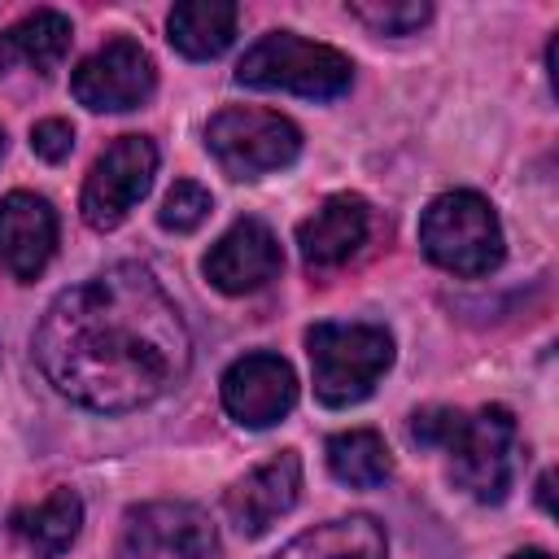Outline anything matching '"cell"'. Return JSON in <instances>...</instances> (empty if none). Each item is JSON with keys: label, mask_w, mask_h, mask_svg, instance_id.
Returning <instances> with one entry per match:
<instances>
[{"label": "cell", "mask_w": 559, "mask_h": 559, "mask_svg": "<svg viewBox=\"0 0 559 559\" xmlns=\"http://www.w3.org/2000/svg\"><path fill=\"white\" fill-rule=\"evenodd\" d=\"M35 362L87 411H140L192 362V336L170 293L140 262H118L52 297L35 328Z\"/></svg>", "instance_id": "obj_1"}, {"label": "cell", "mask_w": 559, "mask_h": 559, "mask_svg": "<svg viewBox=\"0 0 559 559\" xmlns=\"http://www.w3.org/2000/svg\"><path fill=\"white\" fill-rule=\"evenodd\" d=\"M306 354L319 402L354 406L393 367V336L380 323H314L306 332Z\"/></svg>", "instance_id": "obj_2"}, {"label": "cell", "mask_w": 559, "mask_h": 559, "mask_svg": "<svg viewBox=\"0 0 559 559\" xmlns=\"http://www.w3.org/2000/svg\"><path fill=\"white\" fill-rule=\"evenodd\" d=\"M236 83L258 92H293L306 100H332L354 83V66L328 44L301 39L293 31H271L236 66Z\"/></svg>", "instance_id": "obj_3"}, {"label": "cell", "mask_w": 559, "mask_h": 559, "mask_svg": "<svg viewBox=\"0 0 559 559\" xmlns=\"http://www.w3.org/2000/svg\"><path fill=\"white\" fill-rule=\"evenodd\" d=\"M419 245L441 271L489 275L502 262V223L480 192L454 188L428 201L419 218Z\"/></svg>", "instance_id": "obj_4"}, {"label": "cell", "mask_w": 559, "mask_h": 559, "mask_svg": "<svg viewBox=\"0 0 559 559\" xmlns=\"http://www.w3.org/2000/svg\"><path fill=\"white\" fill-rule=\"evenodd\" d=\"M450 454V476L476 502H502L515 472V419L507 406H480L472 415H454L450 437L441 441Z\"/></svg>", "instance_id": "obj_5"}, {"label": "cell", "mask_w": 559, "mask_h": 559, "mask_svg": "<svg viewBox=\"0 0 559 559\" xmlns=\"http://www.w3.org/2000/svg\"><path fill=\"white\" fill-rule=\"evenodd\" d=\"M205 148L231 179H262L271 170H284L301 153V131L275 114V109H249L231 105L218 109L205 127Z\"/></svg>", "instance_id": "obj_6"}, {"label": "cell", "mask_w": 559, "mask_h": 559, "mask_svg": "<svg viewBox=\"0 0 559 559\" xmlns=\"http://www.w3.org/2000/svg\"><path fill=\"white\" fill-rule=\"evenodd\" d=\"M157 175V144L148 135H118L87 170L79 210L96 231H114L153 188Z\"/></svg>", "instance_id": "obj_7"}, {"label": "cell", "mask_w": 559, "mask_h": 559, "mask_svg": "<svg viewBox=\"0 0 559 559\" xmlns=\"http://www.w3.org/2000/svg\"><path fill=\"white\" fill-rule=\"evenodd\" d=\"M157 87V70H153V57L118 35L109 39L105 48H96L87 61H79V70L70 74V92L79 105H87L92 114H122V109H135L153 96Z\"/></svg>", "instance_id": "obj_8"}, {"label": "cell", "mask_w": 559, "mask_h": 559, "mask_svg": "<svg viewBox=\"0 0 559 559\" xmlns=\"http://www.w3.org/2000/svg\"><path fill=\"white\" fill-rule=\"evenodd\" d=\"M284 266V253H280V240L275 231L262 223V218H236L205 253L201 271L205 280L227 293V297H245V293H258L266 288Z\"/></svg>", "instance_id": "obj_9"}, {"label": "cell", "mask_w": 559, "mask_h": 559, "mask_svg": "<svg viewBox=\"0 0 559 559\" xmlns=\"http://www.w3.org/2000/svg\"><path fill=\"white\" fill-rule=\"evenodd\" d=\"M223 406L245 428H271L297 406V376L280 354H245L223 371Z\"/></svg>", "instance_id": "obj_10"}, {"label": "cell", "mask_w": 559, "mask_h": 559, "mask_svg": "<svg viewBox=\"0 0 559 559\" xmlns=\"http://www.w3.org/2000/svg\"><path fill=\"white\" fill-rule=\"evenodd\" d=\"M297 493H301V459L297 450H280L227 489V520L245 537H262L280 515L297 507Z\"/></svg>", "instance_id": "obj_11"}, {"label": "cell", "mask_w": 559, "mask_h": 559, "mask_svg": "<svg viewBox=\"0 0 559 559\" xmlns=\"http://www.w3.org/2000/svg\"><path fill=\"white\" fill-rule=\"evenodd\" d=\"M57 249V210L35 192L0 197V266L13 280H35Z\"/></svg>", "instance_id": "obj_12"}, {"label": "cell", "mask_w": 559, "mask_h": 559, "mask_svg": "<svg viewBox=\"0 0 559 559\" xmlns=\"http://www.w3.org/2000/svg\"><path fill=\"white\" fill-rule=\"evenodd\" d=\"M127 537L148 555L166 550L175 559H210L218 550L214 524L192 502H144L127 515Z\"/></svg>", "instance_id": "obj_13"}, {"label": "cell", "mask_w": 559, "mask_h": 559, "mask_svg": "<svg viewBox=\"0 0 559 559\" xmlns=\"http://www.w3.org/2000/svg\"><path fill=\"white\" fill-rule=\"evenodd\" d=\"M367 227H371L367 201L358 192H336L297 227V249L310 266H341L362 249Z\"/></svg>", "instance_id": "obj_14"}, {"label": "cell", "mask_w": 559, "mask_h": 559, "mask_svg": "<svg viewBox=\"0 0 559 559\" xmlns=\"http://www.w3.org/2000/svg\"><path fill=\"white\" fill-rule=\"evenodd\" d=\"M236 17L240 13L231 0H183L166 17V39L183 57L210 61V57L227 52V44L236 39Z\"/></svg>", "instance_id": "obj_15"}, {"label": "cell", "mask_w": 559, "mask_h": 559, "mask_svg": "<svg viewBox=\"0 0 559 559\" xmlns=\"http://www.w3.org/2000/svg\"><path fill=\"white\" fill-rule=\"evenodd\" d=\"M66 52H70V17L57 9H35L0 35V70L31 66L48 74Z\"/></svg>", "instance_id": "obj_16"}, {"label": "cell", "mask_w": 559, "mask_h": 559, "mask_svg": "<svg viewBox=\"0 0 559 559\" xmlns=\"http://www.w3.org/2000/svg\"><path fill=\"white\" fill-rule=\"evenodd\" d=\"M275 559H384V528L371 515L328 520L310 533H297Z\"/></svg>", "instance_id": "obj_17"}, {"label": "cell", "mask_w": 559, "mask_h": 559, "mask_svg": "<svg viewBox=\"0 0 559 559\" xmlns=\"http://www.w3.org/2000/svg\"><path fill=\"white\" fill-rule=\"evenodd\" d=\"M83 528V502L74 489H52L39 507L17 515V537L39 555V559H57L74 546Z\"/></svg>", "instance_id": "obj_18"}, {"label": "cell", "mask_w": 559, "mask_h": 559, "mask_svg": "<svg viewBox=\"0 0 559 559\" xmlns=\"http://www.w3.org/2000/svg\"><path fill=\"white\" fill-rule=\"evenodd\" d=\"M328 467L341 485H354V489H371V485H384L389 472H393V454L384 445L380 432L371 428H349V432H336L328 441Z\"/></svg>", "instance_id": "obj_19"}, {"label": "cell", "mask_w": 559, "mask_h": 559, "mask_svg": "<svg viewBox=\"0 0 559 559\" xmlns=\"http://www.w3.org/2000/svg\"><path fill=\"white\" fill-rule=\"evenodd\" d=\"M210 210H214V197L201 188V183H192V179H175V188L166 192V201H162V210H157V223L166 227V231H197L205 218H210Z\"/></svg>", "instance_id": "obj_20"}, {"label": "cell", "mask_w": 559, "mask_h": 559, "mask_svg": "<svg viewBox=\"0 0 559 559\" xmlns=\"http://www.w3.org/2000/svg\"><path fill=\"white\" fill-rule=\"evenodd\" d=\"M349 13L358 17V22H367L376 35H411V31H419L428 17H432V9L428 4H419V0H389V4H349Z\"/></svg>", "instance_id": "obj_21"}, {"label": "cell", "mask_w": 559, "mask_h": 559, "mask_svg": "<svg viewBox=\"0 0 559 559\" xmlns=\"http://www.w3.org/2000/svg\"><path fill=\"white\" fill-rule=\"evenodd\" d=\"M31 148L44 162H66L70 148H74V127L66 118H44V122L31 127Z\"/></svg>", "instance_id": "obj_22"}, {"label": "cell", "mask_w": 559, "mask_h": 559, "mask_svg": "<svg viewBox=\"0 0 559 559\" xmlns=\"http://www.w3.org/2000/svg\"><path fill=\"white\" fill-rule=\"evenodd\" d=\"M118 559H153L144 546H135L131 537H122V550H118Z\"/></svg>", "instance_id": "obj_23"}, {"label": "cell", "mask_w": 559, "mask_h": 559, "mask_svg": "<svg viewBox=\"0 0 559 559\" xmlns=\"http://www.w3.org/2000/svg\"><path fill=\"white\" fill-rule=\"evenodd\" d=\"M511 559H550L546 550H520V555H511Z\"/></svg>", "instance_id": "obj_24"}, {"label": "cell", "mask_w": 559, "mask_h": 559, "mask_svg": "<svg viewBox=\"0 0 559 559\" xmlns=\"http://www.w3.org/2000/svg\"><path fill=\"white\" fill-rule=\"evenodd\" d=\"M0 157H4V127H0Z\"/></svg>", "instance_id": "obj_25"}]
</instances>
